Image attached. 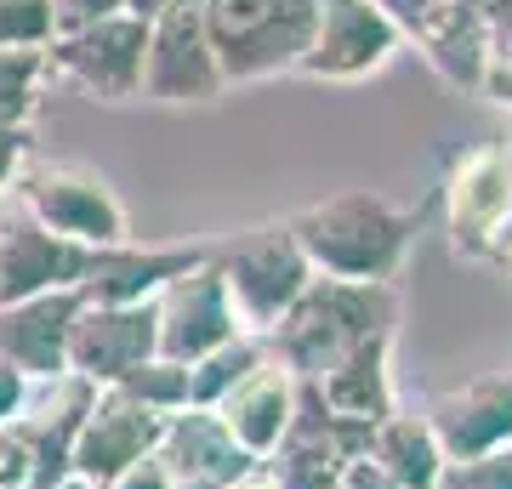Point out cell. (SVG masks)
<instances>
[{
	"instance_id": "1",
	"label": "cell",
	"mask_w": 512,
	"mask_h": 489,
	"mask_svg": "<svg viewBox=\"0 0 512 489\" xmlns=\"http://www.w3.org/2000/svg\"><path fill=\"white\" fill-rule=\"evenodd\" d=\"M291 222L296 245L319 279H353V285H393L404 256L416 245L427 205H393L370 188H348L330 200L302 205Z\"/></svg>"
},
{
	"instance_id": "2",
	"label": "cell",
	"mask_w": 512,
	"mask_h": 489,
	"mask_svg": "<svg viewBox=\"0 0 512 489\" xmlns=\"http://www.w3.org/2000/svg\"><path fill=\"white\" fill-rule=\"evenodd\" d=\"M399 330V290L393 285H353V279H319L296 296L262 342L296 381H319L336 359H348L359 342Z\"/></svg>"
},
{
	"instance_id": "3",
	"label": "cell",
	"mask_w": 512,
	"mask_h": 489,
	"mask_svg": "<svg viewBox=\"0 0 512 489\" xmlns=\"http://www.w3.org/2000/svg\"><path fill=\"white\" fill-rule=\"evenodd\" d=\"M200 23L222 86L296 74L313 40V0H200Z\"/></svg>"
},
{
	"instance_id": "4",
	"label": "cell",
	"mask_w": 512,
	"mask_h": 489,
	"mask_svg": "<svg viewBox=\"0 0 512 489\" xmlns=\"http://www.w3.org/2000/svg\"><path fill=\"white\" fill-rule=\"evenodd\" d=\"M211 262L222 273V290H228L239 336H256V342L285 319V308H291L313 279L308 256H302V245L291 234V222H256L245 234L211 245Z\"/></svg>"
},
{
	"instance_id": "5",
	"label": "cell",
	"mask_w": 512,
	"mask_h": 489,
	"mask_svg": "<svg viewBox=\"0 0 512 489\" xmlns=\"http://www.w3.org/2000/svg\"><path fill=\"white\" fill-rule=\"evenodd\" d=\"M12 200L29 211V217L57 239H74L86 251H114V245H131V217L120 194L97 177L92 165L74 160H23L18 182L6 188Z\"/></svg>"
},
{
	"instance_id": "6",
	"label": "cell",
	"mask_w": 512,
	"mask_h": 489,
	"mask_svg": "<svg viewBox=\"0 0 512 489\" xmlns=\"http://www.w3.org/2000/svg\"><path fill=\"white\" fill-rule=\"evenodd\" d=\"M444 234L461 262H495L512 228V148L473 143L444 165Z\"/></svg>"
},
{
	"instance_id": "7",
	"label": "cell",
	"mask_w": 512,
	"mask_h": 489,
	"mask_svg": "<svg viewBox=\"0 0 512 489\" xmlns=\"http://www.w3.org/2000/svg\"><path fill=\"white\" fill-rule=\"evenodd\" d=\"M143 52H148V18L137 12H109L97 23L63 29L46 46L52 80H69L92 103H131L143 97Z\"/></svg>"
},
{
	"instance_id": "8",
	"label": "cell",
	"mask_w": 512,
	"mask_h": 489,
	"mask_svg": "<svg viewBox=\"0 0 512 489\" xmlns=\"http://www.w3.org/2000/svg\"><path fill=\"white\" fill-rule=\"evenodd\" d=\"M222 69L211 57L200 23V0H177L148 18V52H143V97L148 103H171V109H205L222 97Z\"/></svg>"
},
{
	"instance_id": "9",
	"label": "cell",
	"mask_w": 512,
	"mask_h": 489,
	"mask_svg": "<svg viewBox=\"0 0 512 489\" xmlns=\"http://www.w3.org/2000/svg\"><path fill=\"white\" fill-rule=\"evenodd\" d=\"M399 46V29L370 0H313V40L296 74L325 80V86H353V80L382 74Z\"/></svg>"
},
{
	"instance_id": "10",
	"label": "cell",
	"mask_w": 512,
	"mask_h": 489,
	"mask_svg": "<svg viewBox=\"0 0 512 489\" xmlns=\"http://www.w3.org/2000/svg\"><path fill=\"white\" fill-rule=\"evenodd\" d=\"M234 308H228V290H222V273L211 262V251L194 262L188 273H177L171 285H160L154 296V353L165 364H194L205 353H217L222 342H234Z\"/></svg>"
},
{
	"instance_id": "11",
	"label": "cell",
	"mask_w": 512,
	"mask_h": 489,
	"mask_svg": "<svg viewBox=\"0 0 512 489\" xmlns=\"http://www.w3.org/2000/svg\"><path fill=\"white\" fill-rule=\"evenodd\" d=\"M103 251L46 234L12 194H0V302H23L40 290H80Z\"/></svg>"
},
{
	"instance_id": "12",
	"label": "cell",
	"mask_w": 512,
	"mask_h": 489,
	"mask_svg": "<svg viewBox=\"0 0 512 489\" xmlns=\"http://www.w3.org/2000/svg\"><path fill=\"white\" fill-rule=\"evenodd\" d=\"M160 427H165L160 410L137 404L131 393H120V387H97L92 410H86L80 433H74L69 478L103 489L109 478H120L131 461L154 455V444H160Z\"/></svg>"
},
{
	"instance_id": "13",
	"label": "cell",
	"mask_w": 512,
	"mask_h": 489,
	"mask_svg": "<svg viewBox=\"0 0 512 489\" xmlns=\"http://www.w3.org/2000/svg\"><path fill=\"white\" fill-rule=\"evenodd\" d=\"M148 359H160L154 353V302H126V308L80 302V313L69 325L74 376H86L92 387H114V381H126Z\"/></svg>"
},
{
	"instance_id": "14",
	"label": "cell",
	"mask_w": 512,
	"mask_h": 489,
	"mask_svg": "<svg viewBox=\"0 0 512 489\" xmlns=\"http://www.w3.org/2000/svg\"><path fill=\"white\" fill-rule=\"evenodd\" d=\"M92 399H97V387L86 376H74V370L29 387V404L18 410L12 433H18V444L29 450L35 489H52V484L69 478V450H74V433H80Z\"/></svg>"
},
{
	"instance_id": "15",
	"label": "cell",
	"mask_w": 512,
	"mask_h": 489,
	"mask_svg": "<svg viewBox=\"0 0 512 489\" xmlns=\"http://www.w3.org/2000/svg\"><path fill=\"white\" fill-rule=\"evenodd\" d=\"M427 427L439 438L444 461L507 450L512 444V364L507 370H484V376L439 393L433 410H427Z\"/></svg>"
},
{
	"instance_id": "16",
	"label": "cell",
	"mask_w": 512,
	"mask_h": 489,
	"mask_svg": "<svg viewBox=\"0 0 512 489\" xmlns=\"http://www.w3.org/2000/svg\"><path fill=\"white\" fill-rule=\"evenodd\" d=\"M74 313H80V290H40L23 302H0V359H12L29 381L63 376Z\"/></svg>"
},
{
	"instance_id": "17",
	"label": "cell",
	"mask_w": 512,
	"mask_h": 489,
	"mask_svg": "<svg viewBox=\"0 0 512 489\" xmlns=\"http://www.w3.org/2000/svg\"><path fill=\"white\" fill-rule=\"evenodd\" d=\"M393 336L399 330H387V336H370L348 353V359H336L319 381H308L313 399L325 404V416L336 421H353V427H382L387 416H399V387H393Z\"/></svg>"
},
{
	"instance_id": "18",
	"label": "cell",
	"mask_w": 512,
	"mask_h": 489,
	"mask_svg": "<svg viewBox=\"0 0 512 489\" xmlns=\"http://www.w3.org/2000/svg\"><path fill=\"white\" fill-rule=\"evenodd\" d=\"M296 393H302V381H296L291 370H285V364L268 353V359L251 370V376L239 381V387H228V393H222L217 421L228 427V438H234V444L251 455V461H262V455H268L279 438H285V427H291Z\"/></svg>"
},
{
	"instance_id": "19",
	"label": "cell",
	"mask_w": 512,
	"mask_h": 489,
	"mask_svg": "<svg viewBox=\"0 0 512 489\" xmlns=\"http://www.w3.org/2000/svg\"><path fill=\"white\" fill-rule=\"evenodd\" d=\"M154 455L165 461L171 478H211V484H222V489L239 484V478L256 467L251 455L228 438V427L217 421V410H200V404H183V410L165 416Z\"/></svg>"
},
{
	"instance_id": "20",
	"label": "cell",
	"mask_w": 512,
	"mask_h": 489,
	"mask_svg": "<svg viewBox=\"0 0 512 489\" xmlns=\"http://www.w3.org/2000/svg\"><path fill=\"white\" fill-rule=\"evenodd\" d=\"M211 245H114L103 251L97 273L80 285V302H103V308H126V302H154L160 285L188 273Z\"/></svg>"
},
{
	"instance_id": "21",
	"label": "cell",
	"mask_w": 512,
	"mask_h": 489,
	"mask_svg": "<svg viewBox=\"0 0 512 489\" xmlns=\"http://www.w3.org/2000/svg\"><path fill=\"white\" fill-rule=\"evenodd\" d=\"M410 46H416L439 80L461 91H478L484 80V63H490V35H484V18H478L473 0H433L427 18L410 29Z\"/></svg>"
},
{
	"instance_id": "22",
	"label": "cell",
	"mask_w": 512,
	"mask_h": 489,
	"mask_svg": "<svg viewBox=\"0 0 512 489\" xmlns=\"http://www.w3.org/2000/svg\"><path fill=\"white\" fill-rule=\"evenodd\" d=\"M370 461L393 478L399 489H433L444 472V450L439 438H433V427H427V416H387L382 427H370Z\"/></svg>"
},
{
	"instance_id": "23",
	"label": "cell",
	"mask_w": 512,
	"mask_h": 489,
	"mask_svg": "<svg viewBox=\"0 0 512 489\" xmlns=\"http://www.w3.org/2000/svg\"><path fill=\"white\" fill-rule=\"evenodd\" d=\"M262 359H268V342H256V336H234V342H222L217 353L194 359V364H188V404L217 410L222 393H228V387H239V381L251 376Z\"/></svg>"
},
{
	"instance_id": "24",
	"label": "cell",
	"mask_w": 512,
	"mask_h": 489,
	"mask_svg": "<svg viewBox=\"0 0 512 489\" xmlns=\"http://www.w3.org/2000/svg\"><path fill=\"white\" fill-rule=\"evenodd\" d=\"M46 80H52L46 46H12V52H0V126H29L35 131Z\"/></svg>"
},
{
	"instance_id": "25",
	"label": "cell",
	"mask_w": 512,
	"mask_h": 489,
	"mask_svg": "<svg viewBox=\"0 0 512 489\" xmlns=\"http://www.w3.org/2000/svg\"><path fill=\"white\" fill-rule=\"evenodd\" d=\"M120 393H131L137 404H148V410H160V416H171V410H183L188 404V370L183 364H165V359H148L137 364L126 381H114Z\"/></svg>"
},
{
	"instance_id": "26",
	"label": "cell",
	"mask_w": 512,
	"mask_h": 489,
	"mask_svg": "<svg viewBox=\"0 0 512 489\" xmlns=\"http://www.w3.org/2000/svg\"><path fill=\"white\" fill-rule=\"evenodd\" d=\"M52 0H0V52L12 46H52Z\"/></svg>"
},
{
	"instance_id": "27",
	"label": "cell",
	"mask_w": 512,
	"mask_h": 489,
	"mask_svg": "<svg viewBox=\"0 0 512 489\" xmlns=\"http://www.w3.org/2000/svg\"><path fill=\"white\" fill-rule=\"evenodd\" d=\"M433 489H512V444L507 450L467 455V461H444Z\"/></svg>"
},
{
	"instance_id": "28",
	"label": "cell",
	"mask_w": 512,
	"mask_h": 489,
	"mask_svg": "<svg viewBox=\"0 0 512 489\" xmlns=\"http://www.w3.org/2000/svg\"><path fill=\"white\" fill-rule=\"evenodd\" d=\"M29 154H35V131L29 126H0V194L18 182V171H23Z\"/></svg>"
},
{
	"instance_id": "29",
	"label": "cell",
	"mask_w": 512,
	"mask_h": 489,
	"mask_svg": "<svg viewBox=\"0 0 512 489\" xmlns=\"http://www.w3.org/2000/svg\"><path fill=\"white\" fill-rule=\"evenodd\" d=\"M0 489H35L29 450L18 444V433H12V427H0Z\"/></svg>"
},
{
	"instance_id": "30",
	"label": "cell",
	"mask_w": 512,
	"mask_h": 489,
	"mask_svg": "<svg viewBox=\"0 0 512 489\" xmlns=\"http://www.w3.org/2000/svg\"><path fill=\"white\" fill-rule=\"evenodd\" d=\"M109 12H126V0H52L57 35H63V29H80V23L109 18Z\"/></svg>"
},
{
	"instance_id": "31",
	"label": "cell",
	"mask_w": 512,
	"mask_h": 489,
	"mask_svg": "<svg viewBox=\"0 0 512 489\" xmlns=\"http://www.w3.org/2000/svg\"><path fill=\"white\" fill-rule=\"evenodd\" d=\"M29 387H35V381L23 376L18 364L0 359V427H12V421H18V410L29 404Z\"/></svg>"
},
{
	"instance_id": "32",
	"label": "cell",
	"mask_w": 512,
	"mask_h": 489,
	"mask_svg": "<svg viewBox=\"0 0 512 489\" xmlns=\"http://www.w3.org/2000/svg\"><path fill=\"white\" fill-rule=\"evenodd\" d=\"M103 489H171V472H165L160 455H143V461H131L120 478H109Z\"/></svg>"
},
{
	"instance_id": "33",
	"label": "cell",
	"mask_w": 512,
	"mask_h": 489,
	"mask_svg": "<svg viewBox=\"0 0 512 489\" xmlns=\"http://www.w3.org/2000/svg\"><path fill=\"white\" fill-rule=\"evenodd\" d=\"M336 489H399V484H393L370 455H353L348 467H342V478H336Z\"/></svg>"
},
{
	"instance_id": "34",
	"label": "cell",
	"mask_w": 512,
	"mask_h": 489,
	"mask_svg": "<svg viewBox=\"0 0 512 489\" xmlns=\"http://www.w3.org/2000/svg\"><path fill=\"white\" fill-rule=\"evenodd\" d=\"M478 97H490L501 109H512V57H490L484 63V80H478Z\"/></svg>"
},
{
	"instance_id": "35",
	"label": "cell",
	"mask_w": 512,
	"mask_h": 489,
	"mask_svg": "<svg viewBox=\"0 0 512 489\" xmlns=\"http://www.w3.org/2000/svg\"><path fill=\"white\" fill-rule=\"evenodd\" d=\"M165 6H177V0H126V12H137V18H154Z\"/></svg>"
},
{
	"instance_id": "36",
	"label": "cell",
	"mask_w": 512,
	"mask_h": 489,
	"mask_svg": "<svg viewBox=\"0 0 512 489\" xmlns=\"http://www.w3.org/2000/svg\"><path fill=\"white\" fill-rule=\"evenodd\" d=\"M228 489H274V478H268L262 467H251L245 478H239V484H228Z\"/></svg>"
},
{
	"instance_id": "37",
	"label": "cell",
	"mask_w": 512,
	"mask_h": 489,
	"mask_svg": "<svg viewBox=\"0 0 512 489\" xmlns=\"http://www.w3.org/2000/svg\"><path fill=\"white\" fill-rule=\"evenodd\" d=\"M171 489H222V484H211V478H171Z\"/></svg>"
},
{
	"instance_id": "38",
	"label": "cell",
	"mask_w": 512,
	"mask_h": 489,
	"mask_svg": "<svg viewBox=\"0 0 512 489\" xmlns=\"http://www.w3.org/2000/svg\"><path fill=\"white\" fill-rule=\"evenodd\" d=\"M495 268H507V273H512V239L501 245V256H495Z\"/></svg>"
},
{
	"instance_id": "39",
	"label": "cell",
	"mask_w": 512,
	"mask_h": 489,
	"mask_svg": "<svg viewBox=\"0 0 512 489\" xmlns=\"http://www.w3.org/2000/svg\"><path fill=\"white\" fill-rule=\"evenodd\" d=\"M52 489H92V484H80V478H63V484H52Z\"/></svg>"
},
{
	"instance_id": "40",
	"label": "cell",
	"mask_w": 512,
	"mask_h": 489,
	"mask_svg": "<svg viewBox=\"0 0 512 489\" xmlns=\"http://www.w3.org/2000/svg\"><path fill=\"white\" fill-rule=\"evenodd\" d=\"M507 148H512V137H507Z\"/></svg>"
}]
</instances>
